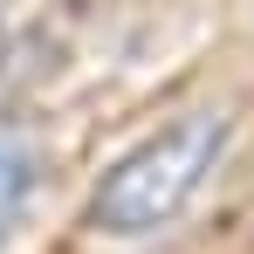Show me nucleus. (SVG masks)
Returning a JSON list of instances; mask_svg holds the SVG:
<instances>
[{"instance_id": "obj_1", "label": "nucleus", "mask_w": 254, "mask_h": 254, "mask_svg": "<svg viewBox=\"0 0 254 254\" xmlns=\"http://www.w3.org/2000/svg\"><path fill=\"white\" fill-rule=\"evenodd\" d=\"M227 110H186L165 130H151L137 151H124L117 165L96 179L89 192L83 227L89 234H110V241H137V234H158L165 220L192 206V192L213 179L220 151H227Z\"/></svg>"}, {"instance_id": "obj_2", "label": "nucleus", "mask_w": 254, "mask_h": 254, "mask_svg": "<svg viewBox=\"0 0 254 254\" xmlns=\"http://www.w3.org/2000/svg\"><path fill=\"white\" fill-rule=\"evenodd\" d=\"M35 186H42V144H35V130L28 124H0V248L14 241Z\"/></svg>"}, {"instance_id": "obj_3", "label": "nucleus", "mask_w": 254, "mask_h": 254, "mask_svg": "<svg viewBox=\"0 0 254 254\" xmlns=\"http://www.w3.org/2000/svg\"><path fill=\"white\" fill-rule=\"evenodd\" d=\"M0 55H7V42H0Z\"/></svg>"}]
</instances>
